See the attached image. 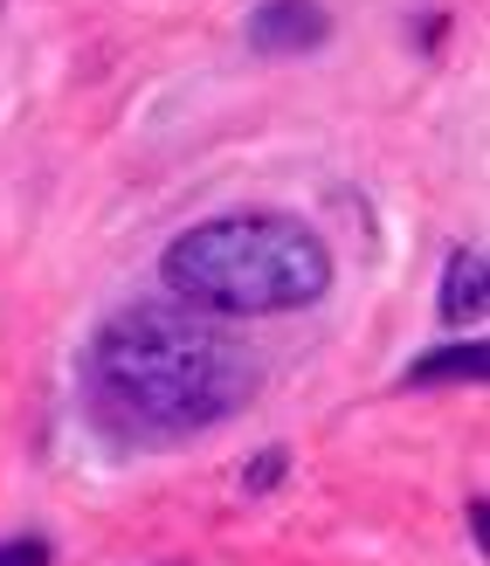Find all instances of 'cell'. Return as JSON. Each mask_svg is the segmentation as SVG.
Here are the masks:
<instances>
[{"mask_svg":"<svg viewBox=\"0 0 490 566\" xmlns=\"http://www.w3.org/2000/svg\"><path fill=\"white\" fill-rule=\"evenodd\" d=\"M83 401L125 442H187L249 401V359L187 304H132L83 353Z\"/></svg>","mask_w":490,"mask_h":566,"instance_id":"cell-1","label":"cell"},{"mask_svg":"<svg viewBox=\"0 0 490 566\" xmlns=\"http://www.w3.org/2000/svg\"><path fill=\"white\" fill-rule=\"evenodd\" d=\"M166 291L208 318H270V311L319 304L332 291V249L298 214H215L173 235L159 256Z\"/></svg>","mask_w":490,"mask_h":566,"instance_id":"cell-2","label":"cell"},{"mask_svg":"<svg viewBox=\"0 0 490 566\" xmlns=\"http://www.w3.org/2000/svg\"><path fill=\"white\" fill-rule=\"evenodd\" d=\"M242 35L256 55H311L332 42V8L325 0H256Z\"/></svg>","mask_w":490,"mask_h":566,"instance_id":"cell-3","label":"cell"},{"mask_svg":"<svg viewBox=\"0 0 490 566\" xmlns=\"http://www.w3.org/2000/svg\"><path fill=\"white\" fill-rule=\"evenodd\" d=\"M490 380V353L483 338H456L442 353H421L408 366V387H483Z\"/></svg>","mask_w":490,"mask_h":566,"instance_id":"cell-4","label":"cell"},{"mask_svg":"<svg viewBox=\"0 0 490 566\" xmlns=\"http://www.w3.org/2000/svg\"><path fill=\"white\" fill-rule=\"evenodd\" d=\"M442 325H483V249H456L442 270Z\"/></svg>","mask_w":490,"mask_h":566,"instance_id":"cell-5","label":"cell"},{"mask_svg":"<svg viewBox=\"0 0 490 566\" xmlns=\"http://www.w3.org/2000/svg\"><path fill=\"white\" fill-rule=\"evenodd\" d=\"M283 463H291V457H283V449H263V457H256V463H249V470L236 476V484H242L249 497H263V491L277 484V476H283Z\"/></svg>","mask_w":490,"mask_h":566,"instance_id":"cell-6","label":"cell"},{"mask_svg":"<svg viewBox=\"0 0 490 566\" xmlns=\"http://www.w3.org/2000/svg\"><path fill=\"white\" fill-rule=\"evenodd\" d=\"M0 566H49V539H0Z\"/></svg>","mask_w":490,"mask_h":566,"instance_id":"cell-7","label":"cell"},{"mask_svg":"<svg viewBox=\"0 0 490 566\" xmlns=\"http://www.w3.org/2000/svg\"><path fill=\"white\" fill-rule=\"evenodd\" d=\"M0 8H8V0H0Z\"/></svg>","mask_w":490,"mask_h":566,"instance_id":"cell-8","label":"cell"}]
</instances>
